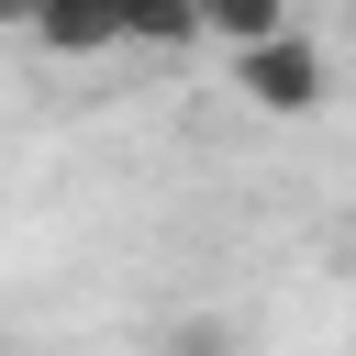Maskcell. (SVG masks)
Returning <instances> with one entry per match:
<instances>
[{
  "instance_id": "obj_1",
  "label": "cell",
  "mask_w": 356,
  "mask_h": 356,
  "mask_svg": "<svg viewBox=\"0 0 356 356\" xmlns=\"http://www.w3.org/2000/svg\"><path fill=\"white\" fill-rule=\"evenodd\" d=\"M234 89H245L267 122H300V111H323V89H334V56H323L312 33H278V44L234 56Z\"/></svg>"
},
{
  "instance_id": "obj_2",
  "label": "cell",
  "mask_w": 356,
  "mask_h": 356,
  "mask_svg": "<svg viewBox=\"0 0 356 356\" xmlns=\"http://www.w3.org/2000/svg\"><path fill=\"white\" fill-rule=\"evenodd\" d=\"M200 33H211V44H234V56H256V44L300 33V22H289V0H211V11H200Z\"/></svg>"
},
{
  "instance_id": "obj_3",
  "label": "cell",
  "mask_w": 356,
  "mask_h": 356,
  "mask_svg": "<svg viewBox=\"0 0 356 356\" xmlns=\"http://www.w3.org/2000/svg\"><path fill=\"white\" fill-rule=\"evenodd\" d=\"M22 33H33L44 56H89V67H100V56L122 44V11H33Z\"/></svg>"
},
{
  "instance_id": "obj_4",
  "label": "cell",
  "mask_w": 356,
  "mask_h": 356,
  "mask_svg": "<svg viewBox=\"0 0 356 356\" xmlns=\"http://www.w3.org/2000/svg\"><path fill=\"white\" fill-rule=\"evenodd\" d=\"M122 44H156V56H189V44H200V11H122Z\"/></svg>"
},
{
  "instance_id": "obj_5",
  "label": "cell",
  "mask_w": 356,
  "mask_h": 356,
  "mask_svg": "<svg viewBox=\"0 0 356 356\" xmlns=\"http://www.w3.org/2000/svg\"><path fill=\"white\" fill-rule=\"evenodd\" d=\"M167 356H234V323L222 312H189V323H167Z\"/></svg>"
}]
</instances>
